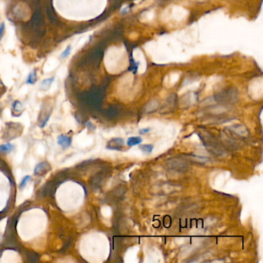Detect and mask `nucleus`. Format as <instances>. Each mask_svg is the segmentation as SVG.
Instances as JSON below:
<instances>
[{"mask_svg":"<svg viewBox=\"0 0 263 263\" xmlns=\"http://www.w3.org/2000/svg\"><path fill=\"white\" fill-rule=\"evenodd\" d=\"M123 145V140L122 138H114L109 142L107 145V148L110 150H115V151H120Z\"/></svg>","mask_w":263,"mask_h":263,"instance_id":"f257e3e1","label":"nucleus"},{"mask_svg":"<svg viewBox=\"0 0 263 263\" xmlns=\"http://www.w3.org/2000/svg\"><path fill=\"white\" fill-rule=\"evenodd\" d=\"M71 138L65 134H61L57 137V144L64 149L69 148L71 144Z\"/></svg>","mask_w":263,"mask_h":263,"instance_id":"f03ea898","label":"nucleus"},{"mask_svg":"<svg viewBox=\"0 0 263 263\" xmlns=\"http://www.w3.org/2000/svg\"><path fill=\"white\" fill-rule=\"evenodd\" d=\"M143 140L141 137H130L127 139V145L129 147L135 146V145H138L142 143Z\"/></svg>","mask_w":263,"mask_h":263,"instance_id":"7ed1b4c3","label":"nucleus"},{"mask_svg":"<svg viewBox=\"0 0 263 263\" xmlns=\"http://www.w3.org/2000/svg\"><path fill=\"white\" fill-rule=\"evenodd\" d=\"M53 80L54 77H50V78H47L43 80L41 82L40 84H39V89H42V90H46V89H48L50 87L51 84L53 83Z\"/></svg>","mask_w":263,"mask_h":263,"instance_id":"20e7f679","label":"nucleus"},{"mask_svg":"<svg viewBox=\"0 0 263 263\" xmlns=\"http://www.w3.org/2000/svg\"><path fill=\"white\" fill-rule=\"evenodd\" d=\"M37 80V75H36V70H33V72H31L29 75H28L27 78H26V83L28 84H34Z\"/></svg>","mask_w":263,"mask_h":263,"instance_id":"39448f33","label":"nucleus"},{"mask_svg":"<svg viewBox=\"0 0 263 263\" xmlns=\"http://www.w3.org/2000/svg\"><path fill=\"white\" fill-rule=\"evenodd\" d=\"M48 168H49V166L46 164V163H44V162L40 163V164H39L36 167L34 172H35V174H41V173L43 172L44 171H47Z\"/></svg>","mask_w":263,"mask_h":263,"instance_id":"423d86ee","label":"nucleus"},{"mask_svg":"<svg viewBox=\"0 0 263 263\" xmlns=\"http://www.w3.org/2000/svg\"><path fill=\"white\" fill-rule=\"evenodd\" d=\"M13 150V145L10 143L0 145V152L9 153Z\"/></svg>","mask_w":263,"mask_h":263,"instance_id":"0eeeda50","label":"nucleus"},{"mask_svg":"<svg viewBox=\"0 0 263 263\" xmlns=\"http://www.w3.org/2000/svg\"><path fill=\"white\" fill-rule=\"evenodd\" d=\"M31 179V176L30 175H26L24 177H23V179H22V181H20V184H19V188H20V189H23L26 186V184H27V183L29 182V181Z\"/></svg>","mask_w":263,"mask_h":263,"instance_id":"6e6552de","label":"nucleus"},{"mask_svg":"<svg viewBox=\"0 0 263 263\" xmlns=\"http://www.w3.org/2000/svg\"><path fill=\"white\" fill-rule=\"evenodd\" d=\"M140 148L144 151V152L151 153L154 149V146L152 144H144L140 146Z\"/></svg>","mask_w":263,"mask_h":263,"instance_id":"1a4fd4ad","label":"nucleus"},{"mask_svg":"<svg viewBox=\"0 0 263 263\" xmlns=\"http://www.w3.org/2000/svg\"><path fill=\"white\" fill-rule=\"evenodd\" d=\"M70 52H71V46L69 45L67 46V48L64 49V52L62 53L60 57H61V58H66V57H67L69 55H70Z\"/></svg>","mask_w":263,"mask_h":263,"instance_id":"9d476101","label":"nucleus"},{"mask_svg":"<svg viewBox=\"0 0 263 263\" xmlns=\"http://www.w3.org/2000/svg\"><path fill=\"white\" fill-rule=\"evenodd\" d=\"M4 30H5V23H2V24H0V40L2 39V36L4 33Z\"/></svg>","mask_w":263,"mask_h":263,"instance_id":"9b49d317","label":"nucleus"},{"mask_svg":"<svg viewBox=\"0 0 263 263\" xmlns=\"http://www.w3.org/2000/svg\"><path fill=\"white\" fill-rule=\"evenodd\" d=\"M13 108H14L16 111H18L19 110V107H21V104H20V102H19V101H16V102L13 104Z\"/></svg>","mask_w":263,"mask_h":263,"instance_id":"f8f14e48","label":"nucleus"},{"mask_svg":"<svg viewBox=\"0 0 263 263\" xmlns=\"http://www.w3.org/2000/svg\"><path fill=\"white\" fill-rule=\"evenodd\" d=\"M150 130V129H142L141 130V133H147V132H148Z\"/></svg>","mask_w":263,"mask_h":263,"instance_id":"ddd939ff","label":"nucleus"}]
</instances>
